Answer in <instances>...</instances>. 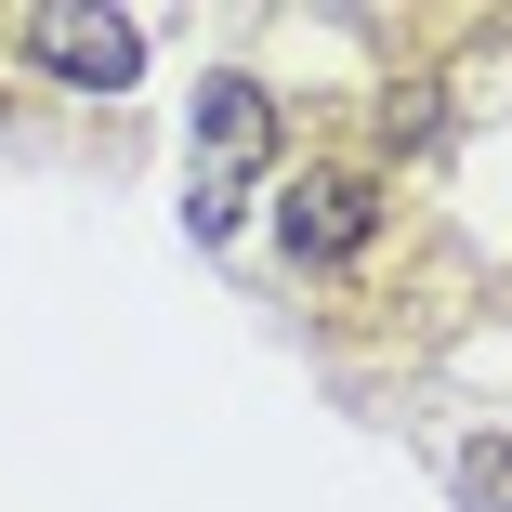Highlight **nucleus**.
<instances>
[{
	"mask_svg": "<svg viewBox=\"0 0 512 512\" xmlns=\"http://www.w3.org/2000/svg\"><path fill=\"white\" fill-rule=\"evenodd\" d=\"M276 171V92L263 79H197V145H184V237H237L250 184Z\"/></svg>",
	"mask_w": 512,
	"mask_h": 512,
	"instance_id": "1",
	"label": "nucleus"
},
{
	"mask_svg": "<svg viewBox=\"0 0 512 512\" xmlns=\"http://www.w3.org/2000/svg\"><path fill=\"white\" fill-rule=\"evenodd\" d=\"M14 40H27V66L66 79V92H132V66H145V27H132V14H27Z\"/></svg>",
	"mask_w": 512,
	"mask_h": 512,
	"instance_id": "2",
	"label": "nucleus"
},
{
	"mask_svg": "<svg viewBox=\"0 0 512 512\" xmlns=\"http://www.w3.org/2000/svg\"><path fill=\"white\" fill-rule=\"evenodd\" d=\"M276 224H289L302 263H355V250L381 237V184H368V171H302V184L276 197Z\"/></svg>",
	"mask_w": 512,
	"mask_h": 512,
	"instance_id": "3",
	"label": "nucleus"
},
{
	"mask_svg": "<svg viewBox=\"0 0 512 512\" xmlns=\"http://www.w3.org/2000/svg\"><path fill=\"white\" fill-rule=\"evenodd\" d=\"M460 512H512V434H473L460 447Z\"/></svg>",
	"mask_w": 512,
	"mask_h": 512,
	"instance_id": "4",
	"label": "nucleus"
}]
</instances>
